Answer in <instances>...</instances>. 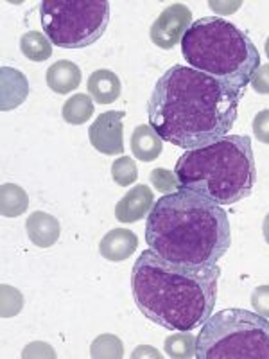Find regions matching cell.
I'll return each mask as SVG.
<instances>
[{
    "mask_svg": "<svg viewBox=\"0 0 269 359\" xmlns=\"http://www.w3.org/2000/svg\"><path fill=\"white\" fill-rule=\"evenodd\" d=\"M241 95L188 65H174L156 81L147 101L149 126L185 151L228 137Z\"/></svg>",
    "mask_w": 269,
    "mask_h": 359,
    "instance_id": "obj_1",
    "label": "cell"
},
{
    "mask_svg": "<svg viewBox=\"0 0 269 359\" xmlns=\"http://www.w3.org/2000/svg\"><path fill=\"white\" fill-rule=\"evenodd\" d=\"M147 246L162 259L188 268H212L232 245L228 214L216 201L179 187L153 205Z\"/></svg>",
    "mask_w": 269,
    "mask_h": 359,
    "instance_id": "obj_2",
    "label": "cell"
},
{
    "mask_svg": "<svg viewBox=\"0 0 269 359\" xmlns=\"http://www.w3.org/2000/svg\"><path fill=\"white\" fill-rule=\"evenodd\" d=\"M219 277L217 264L188 268L165 261L149 248L131 269V293L147 320L169 331L187 332L212 316Z\"/></svg>",
    "mask_w": 269,
    "mask_h": 359,
    "instance_id": "obj_3",
    "label": "cell"
},
{
    "mask_svg": "<svg viewBox=\"0 0 269 359\" xmlns=\"http://www.w3.org/2000/svg\"><path fill=\"white\" fill-rule=\"evenodd\" d=\"M181 187L194 191L217 205H233L251 194L257 169L251 139L228 135L205 147L179 156L174 168Z\"/></svg>",
    "mask_w": 269,
    "mask_h": 359,
    "instance_id": "obj_4",
    "label": "cell"
},
{
    "mask_svg": "<svg viewBox=\"0 0 269 359\" xmlns=\"http://www.w3.org/2000/svg\"><path fill=\"white\" fill-rule=\"evenodd\" d=\"M181 54L191 69L217 79L241 97L261 69V54L249 36L217 17L192 22L181 40Z\"/></svg>",
    "mask_w": 269,
    "mask_h": 359,
    "instance_id": "obj_5",
    "label": "cell"
},
{
    "mask_svg": "<svg viewBox=\"0 0 269 359\" xmlns=\"http://www.w3.org/2000/svg\"><path fill=\"white\" fill-rule=\"evenodd\" d=\"M198 359H269V322L257 313L224 309L203 323Z\"/></svg>",
    "mask_w": 269,
    "mask_h": 359,
    "instance_id": "obj_6",
    "label": "cell"
},
{
    "mask_svg": "<svg viewBox=\"0 0 269 359\" xmlns=\"http://www.w3.org/2000/svg\"><path fill=\"white\" fill-rule=\"evenodd\" d=\"M108 0H43L40 18L45 36L62 49L95 43L110 24Z\"/></svg>",
    "mask_w": 269,
    "mask_h": 359,
    "instance_id": "obj_7",
    "label": "cell"
},
{
    "mask_svg": "<svg viewBox=\"0 0 269 359\" xmlns=\"http://www.w3.org/2000/svg\"><path fill=\"white\" fill-rule=\"evenodd\" d=\"M192 25V13L185 4H172L163 9L151 25L149 36L160 49H172L181 43L185 33Z\"/></svg>",
    "mask_w": 269,
    "mask_h": 359,
    "instance_id": "obj_8",
    "label": "cell"
},
{
    "mask_svg": "<svg viewBox=\"0 0 269 359\" xmlns=\"http://www.w3.org/2000/svg\"><path fill=\"white\" fill-rule=\"evenodd\" d=\"M124 117L126 111H104L88 130L90 144L102 155L124 153Z\"/></svg>",
    "mask_w": 269,
    "mask_h": 359,
    "instance_id": "obj_9",
    "label": "cell"
},
{
    "mask_svg": "<svg viewBox=\"0 0 269 359\" xmlns=\"http://www.w3.org/2000/svg\"><path fill=\"white\" fill-rule=\"evenodd\" d=\"M155 194L147 185H137L115 205V217L120 223H137L151 212Z\"/></svg>",
    "mask_w": 269,
    "mask_h": 359,
    "instance_id": "obj_10",
    "label": "cell"
},
{
    "mask_svg": "<svg viewBox=\"0 0 269 359\" xmlns=\"http://www.w3.org/2000/svg\"><path fill=\"white\" fill-rule=\"evenodd\" d=\"M139 248V237L127 229H113L99 243V253L106 261H126Z\"/></svg>",
    "mask_w": 269,
    "mask_h": 359,
    "instance_id": "obj_11",
    "label": "cell"
},
{
    "mask_svg": "<svg viewBox=\"0 0 269 359\" xmlns=\"http://www.w3.org/2000/svg\"><path fill=\"white\" fill-rule=\"evenodd\" d=\"M25 230H27V237L31 239V243L38 248H50L53 245H56L60 233H62L60 221L53 214L41 212V210H36L27 217Z\"/></svg>",
    "mask_w": 269,
    "mask_h": 359,
    "instance_id": "obj_12",
    "label": "cell"
},
{
    "mask_svg": "<svg viewBox=\"0 0 269 359\" xmlns=\"http://www.w3.org/2000/svg\"><path fill=\"white\" fill-rule=\"evenodd\" d=\"M47 85L54 94H69L81 85V70L74 62L60 60L50 65L45 74Z\"/></svg>",
    "mask_w": 269,
    "mask_h": 359,
    "instance_id": "obj_13",
    "label": "cell"
},
{
    "mask_svg": "<svg viewBox=\"0 0 269 359\" xmlns=\"http://www.w3.org/2000/svg\"><path fill=\"white\" fill-rule=\"evenodd\" d=\"M120 79L115 72L106 69L95 70L88 78V94L97 104H111L120 95Z\"/></svg>",
    "mask_w": 269,
    "mask_h": 359,
    "instance_id": "obj_14",
    "label": "cell"
},
{
    "mask_svg": "<svg viewBox=\"0 0 269 359\" xmlns=\"http://www.w3.org/2000/svg\"><path fill=\"white\" fill-rule=\"evenodd\" d=\"M131 151L134 158L153 162L162 153V137L149 124H140L131 135Z\"/></svg>",
    "mask_w": 269,
    "mask_h": 359,
    "instance_id": "obj_15",
    "label": "cell"
},
{
    "mask_svg": "<svg viewBox=\"0 0 269 359\" xmlns=\"http://www.w3.org/2000/svg\"><path fill=\"white\" fill-rule=\"evenodd\" d=\"M29 94L27 79L22 72L9 67H2V110L17 108Z\"/></svg>",
    "mask_w": 269,
    "mask_h": 359,
    "instance_id": "obj_16",
    "label": "cell"
},
{
    "mask_svg": "<svg viewBox=\"0 0 269 359\" xmlns=\"http://www.w3.org/2000/svg\"><path fill=\"white\" fill-rule=\"evenodd\" d=\"M27 192L17 184H4L0 189V212L4 217H18L27 210Z\"/></svg>",
    "mask_w": 269,
    "mask_h": 359,
    "instance_id": "obj_17",
    "label": "cell"
},
{
    "mask_svg": "<svg viewBox=\"0 0 269 359\" xmlns=\"http://www.w3.org/2000/svg\"><path fill=\"white\" fill-rule=\"evenodd\" d=\"M62 115L65 118V123L72 124V126L88 123L92 115H94V101L86 94H74L63 104Z\"/></svg>",
    "mask_w": 269,
    "mask_h": 359,
    "instance_id": "obj_18",
    "label": "cell"
},
{
    "mask_svg": "<svg viewBox=\"0 0 269 359\" xmlns=\"http://www.w3.org/2000/svg\"><path fill=\"white\" fill-rule=\"evenodd\" d=\"M20 50L31 62H45L53 56V43L40 31H29L22 34Z\"/></svg>",
    "mask_w": 269,
    "mask_h": 359,
    "instance_id": "obj_19",
    "label": "cell"
},
{
    "mask_svg": "<svg viewBox=\"0 0 269 359\" xmlns=\"http://www.w3.org/2000/svg\"><path fill=\"white\" fill-rule=\"evenodd\" d=\"M163 348L167 352L169 358L176 359H191L196 358V338L187 332H181V334L169 336L163 343Z\"/></svg>",
    "mask_w": 269,
    "mask_h": 359,
    "instance_id": "obj_20",
    "label": "cell"
},
{
    "mask_svg": "<svg viewBox=\"0 0 269 359\" xmlns=\"http://www.w3.org/2000/svg\"><path fill=\"white\" fill-rule=\"evenodd\" d=\"M92 358H106V359H120L124 355L123 341L115 334H101L94 339L90 347Z\"/></svg>",
    "mask_w": 269,
    "mask_h": 359,
    "instance_id": "obj_21",
    "label": "cell"
},
{
    "mask_svg": "<svg viewBox=\"0 0 269 359\" xmlns=\"http://www.w3.org/2000/svg\"><path fill=\"white\" fill-rule=\"evenodd\" d=\"M111 178L120 187H127V185L134 184L139 178V169L137 163L130 156H120L111 163Z\"/></svg>",
    "mask_w": 269,
    "mask_h": 359,
    "instance_id": "obj_22",
    "label": "cell"
},
{
    "mask_svg": "<svg viewBox=\"0 0 269 359\" xmlns=\"http://www.w3.org/2000/svg\"><path fill=\"white\" fill-rule=\"evenodd\" d=\"M149 180H151L153 187L158 192H163V194H171V192L178 191V189L181 187L176 172L167 171V169H155V171H151V175H149Z\"/></svg>",
    "mask_w": 269,
    "mask_h": 359,
    "instance_id": "obj_23",
    "label": "cell"
},
{
    "mask_svg": "<svg viewBox=\"0 0 269 359\" xmlns=\"http://www.w3.org/2000/svg\"><path fill=\"white\" fill-rule=\"evenodd\" d=\"M24 306V297L20 291L15 287L2 286V316L9 318V316H17Z\"/></svg>",
    "mask_w": 269,
    "mask_h": 359,
    "instance_id": "obj_24",
    "label": "cell"
},
{
    "mask_svg": "<svg viewBox=\"0 0 269 359\" xmlns=\"http://www.w3.org/2000/svg\"><path fill=\"white\" fill-rule=\"evenodd\" d=\"M251 306L255 313L269 318V286H258L251 293Z\"/></svg>",
    "mask_w": 269,
    "mask_h": 359,
    "instance_id": "obj_25",
    "label": "cell"
},
{
    "mask_svg": "<svg viewBox=\"0 0 269 359\" xmlns=\"http://www.w3.org/2000/svg\"><path fill=\"white\" fill-rule=\"evenodd\" d=\"M253 133L262 144H269V110H262L253 118Z\"/></svg>",
    "mask_w": 269,
    "mask_h": 359,
    "instance_id": "obj_26",
    "label": "cell"
},
{
    "mask_svg": "<svg viewBox=\"0 0 269 359\" xmlns=\"http://www.w3.org/2000/svg\"><path fill=\"white\" fill-rule=\"evenodd\" d=\"M249 85L253 86V90L257 94L268 95L269 94V65H261V69L253 74L251 83Z\"/></svg>",
    "mask_w": 269,
    "mask_h": 359,
    "instance_id": "obj_27",
    "label": "cell"
},
{
    "mask_svg": "<svg viewBox=\"0 0 269 359\" xmlns=\"http://www.w3.org/2000/svg\"><path fill=\"white\" fill-rule=\"evenodd\" d=\"M142 355H149V358H158V359L162 358V354H160L156 348L146 347V345H144V347L134 348V352H133V355H131V358H142Z\"/></svg>",
    "mask_w": 269,
    "mask_h": 359,
    "instance_id": "obj_28",
    "label": "cell"
},
{
    "mask_svg": "<svg viewBox=\"0 0 269 359\" xmlns=\"http://www.w3.org/2000/svg\"><path fill=\"white\" fill-rule=\"evenodd\" d=\"M262 236H264V241L269 245V214L264 217V223H262Z\"/></svg>",
    "mask_w": 269,
    "mask_h": 359,
    "instance_id": "obj_29",
    "label": "cell"
},
{
    "mask_svg": "<svg viewBox=\"0 0 269 359\" xmlns=\"http://www.w3.org/2000/svg\"><path fill=\"white\" fill-rule=\"evenodd\" d=\"M264 49H265V54H268V57H269V38H268V40H265V43H264Z\"/></svg>",
    "mask_w": 269,
    "mask_h": 359,
    "instance_id": "obj_30",
    "label": "cell"
}]
</instances>
